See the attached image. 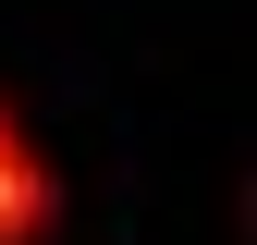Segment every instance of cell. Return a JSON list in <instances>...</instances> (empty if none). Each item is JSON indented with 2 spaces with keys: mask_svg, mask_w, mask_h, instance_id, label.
<instances>
[{
  "mask_svg": "<svg viewBox=\"0 0 257 245\" xmlns=\"http://www.w3.org/2000/svg\"><path fill=\"white\" fill-rule=\"evenodd\" d=\"M49 233H61V160H49L37 122L0 98V245H49Z\"/></svg>",
  "mask_w": 257,
  "mask_h": 245,
  "instance_id": "1",
  "label": "cell"
}]
</instances>
